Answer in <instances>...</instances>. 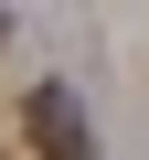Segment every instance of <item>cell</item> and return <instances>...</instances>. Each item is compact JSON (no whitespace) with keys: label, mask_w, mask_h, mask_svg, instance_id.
<instances>
[{"label":"cell","mask_w":149,"mask_h":160,"mask_svg":"<svg viewBox=\"0 0 149 160\" xmlns=\"http://www.w3.org/2000/svg\"><path fill=\"white\" fill-rule=\"evenodd\" d=\"M22 139H32V160H96V128L74 107V86H32L22 96Z\"/></svg>","instance_id":"1"},{"label":"cell","mask_w":149,"mask_h":160,"mask_svg":"<svg viewBox=\"0 0 149 160\" xmlns=\"http://www.w3.org/2000/svg\"><path fill=\"white\" fill-rule=\"evenodd\" d=\"M0 32H11V11H0Z\"/></svg>","instance_id":"2"}]
</instances>
